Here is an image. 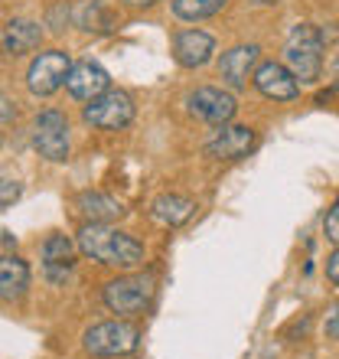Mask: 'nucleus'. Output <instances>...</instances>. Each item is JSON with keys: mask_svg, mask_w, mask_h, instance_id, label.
I'll list each match as a JSON object with an SVG mask.
<instances>
[{"mask_svg": "<svg viewBox=\"0 0 339 359\" xmlns=\"http://www.w3.org/2000/svg\"><path fill=\"white\" fill-rule=\"evenodd\" d=\"M76 242L85 258H92V262L108 268H121V271L141 268L144 258H147V252H144V245L137 238L121 232V229L108 226V222H85L78 229Z\"/></svg>", "mask_w": 339, "mask_h": 359, "instance_id": "1", "label": "nucleus"}, {"mask_svg": "<svg viewBox=\"0 0 339 359\" xmlns=\"http://www.w3.org/2000/svg\"><path fill=\"white\" fill-rule=\"evenodd\" d=\"M333 33L320 29L317 23H297L284 43V66L291 69L300 86H317L323 76V49Z\"/></svg>", "mask_w": 339, "mask_h": 359, "instance_id": "2", "label": "nucleus"}, {"mask_svg": "<svg viewBox=\"0 0 339 359\" xmlns=\"http://www.w3.org/2000/svg\"><path fill=\"white\" fill-rule=\"evenodd\" d=\"M82 346L88 356L95 359H121L131 356L137 346H141V327L131 323L127 317H118V320H102L88 327L82 333Z\"/></svg>", "mask_w": 339, "mask_h": 359, "instance_id": "3", "label": "nucleus"}, {"mask_svg": "<svg viewBox=\"0 0 339 359\" xmlns=\"http://www.w3.org/2000/svg\"><path fill=\"white\" fill-rule=\"evenodd\" d=\"M153 291H157V278L151 271H134L121 274L102 287V301L104 307L118 317H137L151 307Z\"/></svg>", "mask_w": 339, "mask_h": 359, "instance_id": "4", "label": "nucleus"}, {"mask_svg": "<svg viewBox=\"0 0 339 359\" xmlns=\"http://www.w3.org/2000/svg\"><path fill=\"white\" fill-rule=\"evenodd\" d=\"M29 141L33 151L49 163H66L69 161V118L59 108H46L33 118L29 128Z\"/></svg>", "mask_w": 339, "mask_h": 359, "instance_id": "5", "label": "nucleus"}, {"mask_svg": "<svg viewBox=\"0 0 339 359\" xmlns=\"http://www.w3.org/2000/svg\"><path fill=\"white\" fill-rule=\"evenodd\" d=\"M134 114H137V104L131 95L121 88H108L82 108V121L98 131H124L134 121Z\"/></svg>", "mask_w": 339, "mask_h": 359, "instance_id": "6", "label": "nucleus"}, {"mask_svg": "<svg viewBox=\"0 0 339 359\" xmlns=\"http://www.w3.org/2000/svg\"><path fill=\"white\" fill-rule=\"evenodd\" d=\"M69 69H72V56L66 49H43L27 69V88L36 98H49L66 86Z\"/></svg>", "mask_w": 339, "mask_h": 359, "instance_id": "7", "label": "nucleus"}, {"mask_svg": "<svg viewBox=\"0 0 339 359\" xmlns=\"http://www.w3.org/2000/svg\"><path fill=\"white\" fill-rule=\"evenodd\" d=\"M258 144V131L251 124H219L216 134L202 144V154L209 161H222V163H232V161H242L248 154L254 151Z\"/></svg>", "mask_w": 339, "mask_h": 359, "instance_id": "8", "label": "nucleus"}, {"mask_svg": "<svg viewBox=\"0 0 339 359\" xmlns=\"http://www.w3.org/2000/svg\"><path fill=\"white\" fill-rule=\"evenodd\" d=\"M186 111L193 114V118H199V121L206 124H228L232 118H235L238 111V102L235 95L228 92V88H219V86H199L193 88V92L186 95Z\"/></svg>", "mask_w": 339, "mask_h": 359, "instance_id": "9", "label": "nucleus"}, {"mask_svg": "<svg viewBox=\"0 0 339 359\" xmlns=\"http://www.w3.org/2000/svg\"><path fill=\"white\" fill-rule=\"evenodd\" d=\"M170 53L179 69H202L216 56V36L206 29H177L170 39Z\"/></svg>", "mask_w": 339, "mask_h": 359, "instance_id": "10", "label": "nucleus"}, {"mask_svg": "<svg viewBox=\"0 0 339 359\" xmlns=\"http://www.w3.org/2000/svg\"><path fill=\"white\" fill-rule=\"evenodd\" d=\"M261 59V46L258 43H238V46L226 49L219 56V79L226 82L228 92H242L248 86V79L254 76Z\"/></svg>", "mask_w": 339, "mask_h": 359, "instance_id": "11", "label": "nucleus"}, {"mask_svg": "<svg viewBox=\"0 0 339 359\" xmlns=\"http://www.w3.org/2000/svg\"><path fill=\"white\" fill-rule=\"evenodd\" d=\"M251 86L258 88V95L271 98V102H293L300 95V82L291 69L277 62V59H268V62H258L251 76Z\"/></svg>", "mask_w": 339, "mask_h": 359, "instance_id": "12", "label": "nucleus"}, {"mask_svg": "<svg viewBox=\"0 0 339 359\" xmlns=\"http://www.w3.org/2000/svg\"><path fill=\"white\" fill-rule=\"evenodd\" d=\"M111 88V76L108 69L98 66L95 59H78L72 62L69 69V79H66V92L76 98V102H92L98 95H104Z\"/></svg>", "mask_w": 339, "mask_h": 359, "instance_id": "13", "label": "nucleus"}, {"mask_svg": "<svg viewBox=\"0 0 339 359\" xmlns=\"http://www.w3.org/2000/svg\"><path fill=\"white\" fill-rule=\"evenodd\" d=\"M39 255H43V271H46L49 281L62 284L69 274H72V268H76L78 242H72V238L62 236V232H53V236H46Z\"/></svg>", "mask_w": 339, "mask_h": 359, "instance_id": "14", "label": "nucleus"}, {"mask_svg": "<svg viewBox=\"0 0 339 359\" xmlns=\"http://www.w3.org/2000/svg\"><path fill=\"white\" fill-rule=\"evenodd\" d=\"M39 43H43V27L27 17L10 20L0 33V53H7V56H27V53L39 49Z\"/></svg>", "mask_w": 339, "mask_h": 359, "instance_id": "15", "label": "nucleus"}, {"mask_svg": "<svg viewBox=\"0 0 339 359\" xmlns=\"http://www.w3.org/2000/svg\"><path fill=\"white\" fill-rule=\"evenodd\" d=\"M76 209H78V216H82L85 222H108V226L127 212L121 199L108 196V193H102V189H85V193H78Z\"/></svg>", "mask_w": 339, "mask_h": 359, "instance_id": "16", "label": "nucleus"}, {"mask_svg": "<svg viewBox=\"0 0 339 359\" xmlns=\"http://www.w3.org/2000/svg\"><path fill=\"white\" fill-rule=\"evenodd\" d=\"M29 291V265L17 255H0V301H23Z\"/></svg>", "mask_w": 339, "mask_h": 359, "instance_id": "17", "label": "nucleus"}, {"mask_svg": "<svg viewBox=\"0 0 339 359\" xmlns=\"http://www.w3.org/2000/svg\"><path fill=\"white\" fill-rule=\"evenodd\" d=\"M151 216L167 229H179L186 226L189 219L196 216V199L189 196H179V193H163V196L153 199L151 206Z\"/></svg>", "mask_w": 339, "mask_h": 359, "instance_id": "18", "label": "nucleus"}, {"mask_svg": "<svg viewBox=\"0 0 339 359\" xmlns=\"http://www.w3.org/2000/svg\"><path fill=\"white\" fill-rule=\"evenodd\" d=\"M72 20H76V27H82L85 33H111L114 29L111 10L104 7L102 0H78L76 7H72Z\"/></svg>", "mask_w": 339, "mask_h": 359, "instance_id": "19", "label": "nucleus"}, {"mask_svg": "<svg viewBox=\"0 0 339 359\" xmlns=\"http://www.w3.org/2000/svg\"><path fill=\"white\" fill-rule=\"evenodd\" d=\"M228 0H173V17L183 23H199L226 10Z\"/></svg>", "mask_w": 339, "mask_h": 359, "instance_id": "20", "label": "nucleus"}, {"mask_svg": "<svg viewBox=\"0 0 339 359\" xmlns=\"http://www.w3.org/2000/svg\"><path fill=\"white\" fill-rule=\"evenodd\" d=\"M20 193H23V183H20L10 170H0V209L13 206L20 199Z\"/></svg>", "mask_w": 339, "mask_h": 359, "instance_id": "21", "label": "nucleus"}, {"mask_svg": "<svg viewBox=\"0 0 339 359\" xmlns=\"http://www.w3.org/2000/svg\"><path fill=\"white\" fill-rule=\"evenodd\" d=\"M323 238H326L330 245H339V196L333 199V206L326 209V216H323Z\"/></svg>", "mask_w": 339, "mask_h": 359, "instance_id": "22", "label": "nucleus"}, {"mask_svg": "<svg viewBox=\"0 0 339 359\" xmlns=\"http://www.w3.org/2000/svg\"><path fill=\"white\" fill-rule=\"evenodd\" d=\"M323 333H326V340H339V301L323 317Z\"/></svg>", "mask_w": 339, "mask_h": 359, "instance_id": "23", "label": "nucleus"}, {"mask_svg": "<svg viewBox=\"0 0 339 359\" xmlns=\"http://www.w3.org/2000/svg\"><path fill=\"white\" fill-rule=\"evenodd\" d=\"M13 121H17V104L10 102L7 92L0 88V128H4V124H13Z\"/></svg>", "mask_w": 339, "mask_h": 359, "instance_id": "24", "label": "nucleus"}, {"mask_svg": "<svg viewBox=\"0 0 339 359\" xmlns=\"http://www.w3.org/2000/svg\"><path fill=\"white\" fill-rule=\"evenodd\" d=\"M326 278H330V281L339 287V245H336V252L326 258Z\"/></svg>", "mask_w": 339, "mask_h": 359, "instance_id": "25", "label": "nucleus"}, {"mask_svg": "<svg viewBox=\"0 0 339 359\" xmlns=\"http://www.w3.org/2000/svg\"><path fill=\"white\" fill-rule=\"evenodd\" d=\"M124 7H134V10H141V7H153V4H160V0H121Z\"/></svg>", "mask_w": 339, "mask_h": 359, "instance_id": "26", "label": "nucleus"}, {"mask_svg": "<svg viewBox=\"0 0 339 359\" xmlns=\"http://www.w3.org/2000/svg\"><path fill=\"white\" fill-rule=\"evenodd\" d=\"M336 69H339V56H336Z\"/></svg>", "mask_w": 339, "mask_h": 359, "instance_id": "27", "label": "nucleus"}]
</instances>
